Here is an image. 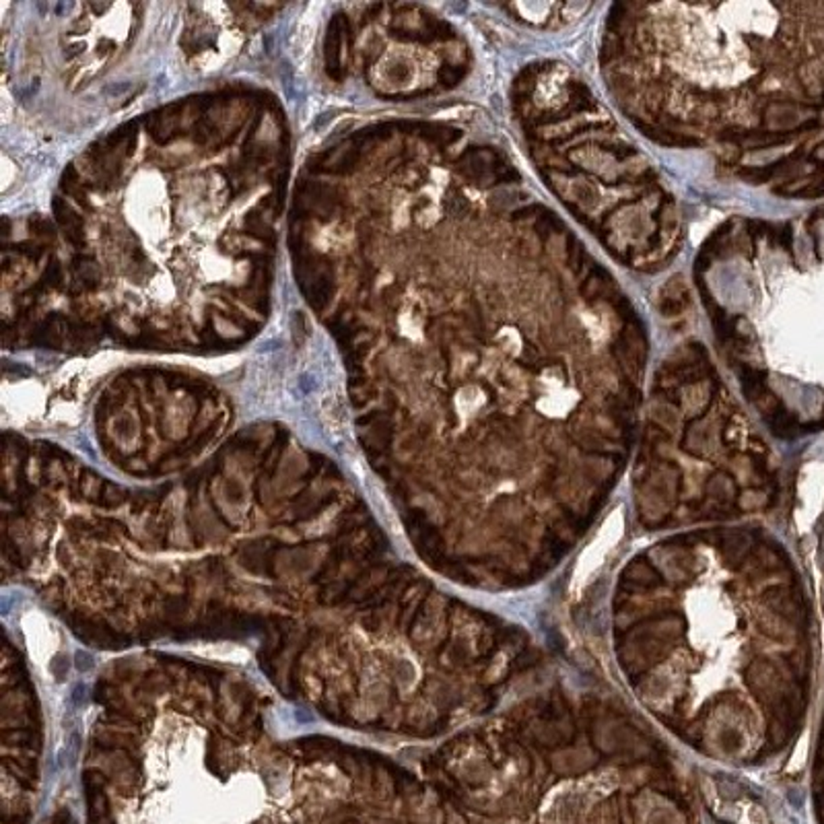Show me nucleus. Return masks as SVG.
<instances>
[{
  "label": "nucleus",
  "mask_w": 824,
  "mask_h": 824,
  "mask_svg": "<svg viewBox=\"0 0 824 824\" xmlns=\"http://www.w3.org/2000/svg\"><path fill=\"white\" fill-rule=\"evenodd\" d=\"M464 72H466L464 68H453V66H449V68H444V70L439 72V77H441V81H444L445 85H456V83L462 81Z\"/></svg>",
  "instance_id": "obj_1"
}]
</instances>
